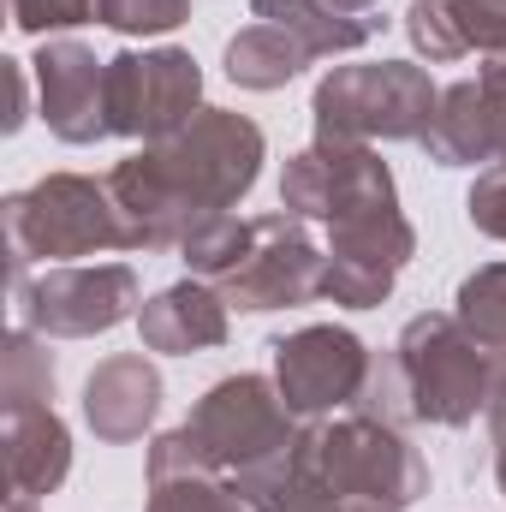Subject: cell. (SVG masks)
I'll return each mask as SVG.
<instances>
[{
	"label": "cell",
	"mask_w": 506,
	"mask_h": 512,
	"mask_svg": "<svg viewBox=\"0 0 506 512\" xmlns=\"http://www.w3.org/2000/svg\"><path fill=\"white\" fill-rule=\"evenodd\" d=\"M185 429L203 441V453L221 465V471H245V465H268L280 459L304 417L280 399L274 376H256V370H239V376H221L197 393Z\"/></svg>",
	"instance_id": "52a82bcc"
},
{
	"label": "cell",
	"mask_w": 506,
	"mask_h": 512,
	"mask_svg": "<svg viewBox=\"0 0 506 512\" xmlns=\"http://www.w3.org/2000/svg\"><path fill=\"white\" fill-rule=\"evenodd\" d=\"M417 149L435 167H489L506 155V54L483 60L477 78H459L441 90L435 120L417 137Z\"/></svg>",
	"instance_id": "5bb4252c"
},
{
	"label": "cell",
	"mask_w": 506,
	"mask_h": 512,
	"mask_svg": "<svg viewBox=\"0 0 506 512\" xmlns=\"http://www.w3.org/2000/svg\"><path fill=\"white\" fill-rule=\"evenodd\" d=\"M12 12V30L18 36H60V30H78L102 12V0H6Z\"/></svg>",
	"instance_id": "484cf974"
},
{
	"label": "cell",
	"mask_w": 506,
	"mask_h": 512,
	"mask_svg": "<svg viewBox=\"0 0 506 512\" xmlns=\"http://www.w3.org/2000/svg\"><path fill=\"white\" fill-rule=\"evenodd\" d=\"M453 316L483 352H506V262H483L459 280Z\"/></svg>",
	"instance_id": "603a6c76"
},
{
	"label": "cell",
	"mask_w": 506,
	"mask_h": 512,
	"mask_svg": "<svg viewBox=\"0 0 506 512\" xmlns=\"http://www.w3.org/2000/svg\"><path fill=\"white\" fill-rule=\"evenodd\" d=\"M54 382H60V358L48 352V340L36 328H12L6 334V352H0V411H36V405H54Z\"/></svg>",
	"instance_id": "7402d4cb"
},
{
	"label": "cell",
	"mask_w": 506,
	"mask_h": 512,
	"mask_svg": "<svg viewBox=\"0 0 506 512\" xmlns=\"http://www.w3.org/2000/svg\"><path fill=\"white\" fill-rule=\"evenodd\" d=\"M18 322L36 328L42 340H96L114 334L120 322H137L143 310V280L131 262H54L30 274L18 292Z\"/></svg>",
	"instance_id": "8992f818"
},
{
	"label": "cell",
	"mask_w": 506,
	"mask_h": 512,
	"mask_svg": "<svg viewBox=\"0 0 506 512\" xmlns=\"http://www.w3.org/2000/svg\"><path fill=\"white\" fill-rule=\"evenodd\" d=\"M96 24L120 36H173L191 24V0H102Z\"/></svg>",
	"instance_id": "d4e9b609"
},
{
	"label": "cell",
	"mask_w": 506,
	"mask_h": 512,
	"mask_svg": "<svg viewBox=\"0 0 506 512\" xmlns=\"http://www.w3.org/2000/svg\"><path fill=\"white\" fill-rule=\"evenodd\" d=\"M233 334V310L221 298V286L185 274L173 286H161L155 298H143L137 310V340L143 352H161V358H197V352H221Z\"/></svg>",
	"instance_id": "2e32d148"
},
{
	"label": "cell",
	"mask_w": 506,
	"mask_h": 512,
	"mask_svg": "<svg viewBox=\"0 0 506 512\" xmlns=\"http://www.w3.org/2000/svg\"><path fill=\"white\" fill-rule=\"evenodd\" d=\"M322 274H328V251L310 239V221L274 209V215H251V245L239 268L221 280V298L239 316L304 310L322 298Z\"/></svg>",
	"instance_id": "9c48e42d"
},
{
	"label": "cell",
	"mask_w": 506,
	"mask_h": 512,
	"mask_svg": "<svg viewBox=\"0 0 506 512\" xmlns=\"http://www.w3.org/2000/svg\"><path fill=\"white\" fill-rule=\"evenodd\" d=\"M495 489L506 495V435H495Z\"/></svg>",
	"instance_id": "1f68e13d"
},
{
	"label": "cell",
	"mask_w": 506,
	"mask_h": 512,
	"mask_svg": "<svg viewBox=\"0 0 506 512\" xmlns=\"http://www.w3.org/2000/svg\"><path fill=\"white\" fill-rule=\"evenodd\" d=\"M161 370L149 352H114L84 376V423L96 441L108 447H131L155 429L161 417Z\"/></svg>",
	"instance_id": "9a60e30c"
},
{
	"label": "cell",
	"mask_w": 506,
	"mask_h": 512,
	"mask_svg": "<svg viewBox=\"0 0 506 512\" xmlns=\"http://www.w3.org/2000/svg\"><path fill=\"white\" fill-rule=\"evenodd\" d=\"M286 512H340L334 495L316 483V465H310V423H304L298 441L286 447Z\"/></svg>",
	"instance_id": "83f0119b"
},
{
	"label": "cell",
	"mask_w": 506,
	"mask_h": 512,
	"mask_svg": "<svg viewBox=\"0 0 506 512\" xmlns=\"http://www.w3.org/2000/svg\"><path fill=\"white\" fill-rule=\"evenodd\" d=\"M310 465L340 512H411L429 495V459L399 423H381L370 411L310 423Z\"/></svg>",
	"instance_id": "277c9868"
},
{
	"label": "cell",
	"mask_w": 506,
	"mask_h": 512,
	"mask_svg": "<svg viewBox=\"0 0 506 512\" xmlns=\"http://www.w3.org/2000/svg\"><path fill=\"white\" fill-rule=\"evenodd\" d=\"M245 245H251V221H239V215H209V221L179 245V262H185V274L221 286V280L239 268Z\"/></svg>",
	"instance_id": "cb8c5ba5"
},
{
	"label": "cell",
	"mask_w": 506,
	"mask_h": 512,
	"mask_svg": "<svg viewBox=\"0 0 506 512\" xmlns=\"http://www.w3.org/2000/svg\"><path fill=\"white\" fill-rule=\"evenodd\" d=\"M6 221V268H12V292L30 280V268H54V262H78V256L126 251V221L120 203L108 191V173H42L24 191H12L0 203Z\"/></svg>",
	"instance_id": "3957f363"
},
{
	"label": "cell",
	"mask_w": 506,
	"mask_h": 512,
	"mask_svg": "<svg viewBox=\"0 0 506 512\" xmlns=\"http://www.w3.org/2000/svg\"><path fill=\"white\" fill-rule=\"evenodd\" d=\"M251 18L286 30L310 60H340V54H358L370 36L381 30V18H352V12H334L328 0H251Z\"/></svg>",
	"instance_id": "ffe728a7"
},
{
	"label": "cell",
	"mask_w": 506,
	"mask_h": 512,
	"mask_svg": "<svg viewBox=\"0 0 506 512\" xmlns=\"http://www.w3.org/2000/svg\"><path fill=\"white\" fill-rule=\"evenodd\" d=\"M30 72H36V114L60 143L84 149V143L114 137L108 131V60H96V48H84L78 36H48Z\"/></svg>",
	"instance_id": "4fadbf2b"
},
{
	"label": "cell",
	"mask_w": 506,
	"mask_h": 512,
	"mask_svg": "<svg viewBox=\"0 0 506 512\" xmlns=\"http://www.w3.org/2000/svg\"><path fill=\"white\" fill-rule=\"evenodd\" d=\"M399 203L393 167L381 161L376 143H352V137H316L298 155H286L280 167V209L298 221H346L358 209Z\"/></svg>",
	"instance_id": "30bf717a"
},
{
	"label": "cell",
	"mask_w": 506,
	"mask_h": 512,
	"mask_svg": "<svg viewBox=\"0 0 506 512\" xmlns=\"http://www.w3.org/2000/svg\"><path fill=\"white\" fill-rule=\"evenodd\" d=\"M6 512H42L36 495H6Z\"/></svg>",
	"instance_id": "d6a6232c"
},
{
	"label": "cell",
	"mask_w": 506,
	"mask_h": 512,
	"mask_svg": "<svg viewBox=\"0 0 506 512\" xmlns=\"http://www.w3.org/2000/svg\"><path fill=\"white\" fill-rule=\"evenodd\" d=\"M489 435H506V352H495V382H489Z\"/></svg>",
	"instance_id": "f546056e"
},
{
	"label": "cell",
	"mask_w": 506,
	"mask_h": 512,
	"mask_svg": "<svg viewBox=\"0 0 506 512\" xmlns=\"http://www.w3.org/2000/svg\"><path fill=\"white\" fill-rule=\"evenodd\" d=\"M399 24L411 54L429 66H453L465 54H506V0H411Z\"/></svg>",
	"instance_id": "e0dca14e"
},
{
	"label": "cell",
	"mask_w": 506,
	"mask_h": 512,
	"mask_svg": "<svg viewBox=\"0 0 506 512\" xmlns=\"http://www.w3.org/2000/svg\"><path fill=\"white\" fill-rule=\"evenodd\" d=\"M370 358H376V352H370L352 328H340V322H304V328L268 340L274 387H280V399H286L304 423L358 411V393L370 382Z\"/></svg>",
	"instance_id": "8fae6325"
},
{
	"label": "cell",
	"mask_w": 506,
	"mask_h": 512,
	"mask_svg": "<svg viewBox=\"0 0 506 512\" xmlns=\"http://www.w3.org/2000/svg\"><path fill=\"white\" fill-rule=\"evenodd\" d=\"M304 66H310V54H304L286 30H274V24H262V18L245 24V30H233L227 48H221V72H227L239 90H251V96L286 90Z\"/></svg>",
	"instance_id": "44dd1931"
},
{
	"label": "cell",
	"mask_w": 506,
	"mask_h": 512,
	"mask_svg": "<svg viewBox=\"0 0 506 512\" xmlns=\"http://www.w3.org/2000/svg\"><path fill=\"white\" fill-rule=\"evenodd\" d=\"M465 221H471L483 239L506 245V155L489 161V167L471 179V191H465Z\"/></svg>",
	"instance_id": "4316f807"
},
{
	"label": "cell",
	"mask_w": 506,
	"mask_h": 512,
	"mask_svg": "<svg viewBox=\"0 0 506 512\" xmlns=\"http://www.w3.org/2000/svg\"><path fill=\"white\" fill-rule=\"evenodd\" d=\"M203 66L191 48H120L108 60V131L161 143L203 114Z\"/></svg>",
	"instance_id": "ba28073f"
},
{
	"label": "cell",
	"mask_w": 506,
	"mask_h": 512,
	"mask_svg": "<svg viewBox=\"0 0 506 512\" xmlns=\"http://www.w3.org/2000/svg\"><path fill=\"white\" fill-rule=\"evenodd\" d=\"M143 477H149V501L143 512H227V471L203 453V441L179 423L161 429L143 453Z\"/></svg>",
	"instance_id": "ac0fdd59"
},
{
	"label": "cell",
	"mask_w": 506,
	"mask_h": 512,
	"mask_svg": "<svg viewBox=\"0 0 506 512\" xmlns=\"http://www.w3.org/2000/svg\"><path fill=\"white\" fill-rule=\"evenodd\" d=\"M441 84L417 60H358L334 66L310 90V126L316 137H352V143H417L435 120Z\"/></svg>",
	"instance_id": "5b68a950"
},
{
	"label": "cell",
	"mask_w": 506,
	"mask_h": 512,
	"mask_svg": "<svg viewBox=\"0 0 506 512\" xmlns=\"http://www.w3.org/2000/svg\"><path fill=\"white\" fill-rule=\"evenodd\" d=\"M328 6H334V12H352V18H370L381 0H328Z\"/></svg>",
	"instance_id": "4dcf8cb0"
},
{
	"label": "cell",
	"mask_w": 506,
	"mask_h": 512,
	"mask_svg": "<svg viewBox=\"0 0 506 512\" xmlns=\"http://www.w3.org/2000/svg\"><path fill=\"white\" fill-rule=\"evenodd\" d=\"M268 131L239 108H203L191 126L108 167L126 251H179L209 215H233L262 179Z\"/></svg>",
	"instance_id": "6da1fadb"
},
{
	"label": "cell",
	"mask_w": 506,
	"mask_h": 512,
	"mask_svg": "<svg viewBox=\"0 0 506 512\" xmlns=\"http://www.w3.org/2000/svg\"><path fill=\"white\" fill-rule=\"evenodd\" d=\"M0 447H6V483L12 495H60L66 477H72V429L54 405H36V411H12L6 429H0Z\"/></svg>",
	"instance_id": "d6986e66"
},
{
	"label": "cell",
	"mask_w": 506,
	"mask_h": 512,
	"mask_svg": "<svg viewBox=\"0 0 506 512\" xmlns=\"http://www.w3.org/2000/svg\"><path fill=\"white\" fill-rule=\"evenodd\" d=\"M417 256V227L399 203L358 209L346 221L328 227V274H322V298L340 310H381L399 286V274Z\"/></svg>",
	"instance_id": "7c38bea8"
},
{
	"label": "cell",
	"mask_w": 506,
	"mask_h": 512,
	"mask_svg": "<svg viewBox=\"0 0 506 512\" xmlns=\"http://www.w3.org/2000/svg\"><path fill=\"white\" fill-rule=\"evenodd\" d=\"M495 352H483L453 310H423L399 328V340L370 358V382L358 393V411L381 423H429V429H471L489 417Z\"/></svg>",
	"instance_id": "7a4b0ae2"
},
{
	"label": "cell",
	"mask_w": 506,
	"mask_h": 512,
	"mask_svg": "<svg viewBox=\"0 0 506 512\" xmlns=\"http://www.w3.org/2000/svg\"><path fill=\"white\" fill-rule=\"evenodd\" d=\"M6 66V84H12V114H6V131H24V120H30V60H0Z\"/></svg>",
	"instance_id": "f1b7e54d"
}]
</instances>
